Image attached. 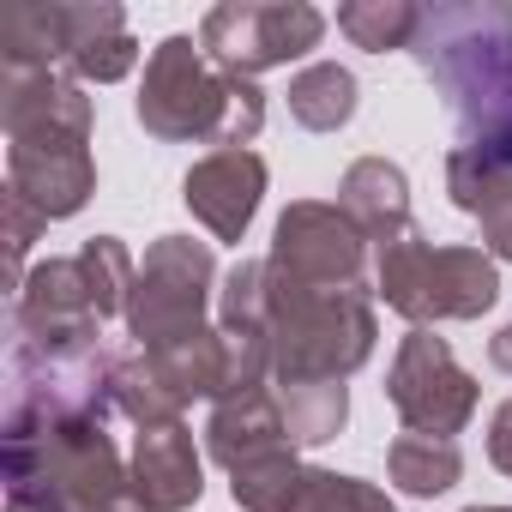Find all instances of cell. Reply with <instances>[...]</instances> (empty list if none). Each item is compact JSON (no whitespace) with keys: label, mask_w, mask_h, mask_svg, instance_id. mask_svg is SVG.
Here are the masks:
<instances>
[{"label":"cell","mask_w":512,"mask_h":512,"mask_svg":"<svg viewBox=\"0 0 512 512\" xmlns=\"http://www.w3.org/2000/svg\"><path fill=\"white\" fill-rule=\"evenodd\" d=\"M488 452H494V464L512 476V404H500V416H494V440H488Z\"/></svg>","instance_id":"obj_21"},{"label":"cell","mask_w":512,"mask_h":512,"mask_svg":"<svg viewBox=\"0 0 512 512\" xmlns=\"http://www.w3.org/2000/svg\"><path fill=\"white\" fill-rule=\"evenodd\" d=\"M344 205L368 223V229H398L404 223V175L392 163H356L344 181Z\"/></svg>","instance_id":"obj_16"},{"label":"cell","mask_w":512,"mask_h":512,"mask_svg":"<svg viewBox=\"0 0 512 512\" xmlns=\"http://www.w3.org/2000/svg\"><path fill=\"white\" fill-rule=\"evenodd\" d=\"M422 25V7H398V0H356V7H338V31L356 49H410Z\"/></svg>","instance_id":"obj_15"},{"label":"cell","mask_w":512,"mask_h":512,"mask_svg":"<svg viewBox=\"0 0 512 512\" xmlns=\"http://www.w3.org/2000/svg\"><path fill=\"white\" fill-rule=\"evenodd\" d=\"M338 422H344V386L320 380V386H296V392H290V434L326 440Z\"/></svg>","instance_id":"obj_19"},{"label":"cell","mask_w":512,"mask_h":512,"mask_svg":"<svg viewBox=\"0 0 512 512\" xmlns=\"http://www.w3.org/2000/svg\"><path fill=\"white\" fill-rule=\"evenodd\" d=\"M272 434H278V416H272V404H266L260 392H241V398H229V404L211 416V452H217L229 470L272 458V452H278Z\"/></svg>","instance_id":"obj_13"},{"label":"cell","mask_w":512,"mask_h":512,"mask_svg":"<svg viewBox=\"0 0 512 512\" xmlns=\"http://www.w3.org/2000/svg\"><path fill=\"white\" fill-rule=\"evenodd\" d=\"M494 362H500V368H512V332H506V338L494 344Z\"/></svg>","instance_id":"obj_22"},{"label":"cell","mask_w":512,"mask_h":512,"mask_svg":"<svg viewBox=\"0 0 512 512\" xmlns=\"http://www.w3.org/2000/svg\"><path fill=\"white\" fill-rule=\"evenodd\" d=\"M133 55H139V43H133V37H127V25H121V31H103L97 43H85V55L73 61V73H79V79L109 85V79H121V73L133 67Z\"/></svg>","instance_id":"obj_20"},{"label":"cell","mask_w":512,"mask_h":512,"mask_svg":"<svg viewBox=\"0 0 512 512\" xmlns=\"http://www.w3.org/2000/svg\"><path fill=\"white\" fill-rule=\"evenodd\" d=\"M290 115H296L302 127H314V133H332V127H344V121L356 115V79H350L338 61H320V67H308V73L290 85Z\"/></svg>","instance_id":"obj_14"},{"label":"cell","mask_w":512,"mask_h":512,"mask_svg":"<svg viewBox=\"0 0 512 512\" xmlns=\"http://www.w3.org/2000/svg\"><path fill=\"white\" fill-rule=\"evenodd\" d=\"M7 103V163H13V193L43 211V217H67L85 205L91 193V97L61 79V73H7L0 79Z\"/></svg>","instance_id":"obj_2"},{"label":"cell","mask_w":512,"mask_h":512,"mask_svg":"<svg viewBox=\"0 0 512 512\" xmlns=\"http://www.w3.org/2000/svg\"><path fill=\"white\" fill-rule=\"evenodd\" d=\"M260 187H266V163L229 145V151H211L193 175H187V205L223 235V241H241L253 205H260Z\"/></svg>","instance_id":"obj_10"},{"label":"cell","mask_w":512,"mask_h":512,"mask_svg":"<svg viewBox=\"0 0 512 512\" xmlns=\"http://www.w3.org/2000/svg\"><path fill=\"white\" fill-rule=\"evenodd\" d=\"M205 278H211V253L169 235L151 247L145 272L133 278V296H127V314H133V332L157 350H175L187 338H199V302H205Z\"/></svg>","instance_id":"obj_6"},{"label":"cell","mask_w":512,"mask_h":512,"mask_svg":"<svg viewBox=\"0 0 512 512\" xmlns=\"http://www.w3.org/2000/svg\"><path fill=\"white\" fill-rule=\"evenodd\" d=\"M260 91L235 73H211L193 49V37H169L151 67H145V91H139V121L157 139H223L241 145L260 133Z\"/></svg>","instance_id":"obj_4"},{"label":"cell","mask_w":512,"mask_h":512,"mask_svg":"<svg viewBox=\"0 0 512 512\" xmlns=\"http://www.w3.org/2000/svg\"><path fill=\"white\" fill-rule=\"evenodd\" d=\"M320 37H326V19L314 7H241V0H229V7L205 13L199 49H211V61L223 73L247 79V73H260V67L308 55Z\"/></svg>","instance_id":"obj_7"},{"label":"cell","mask_w":512,"mask_h":512,"mask_svg":"<svg viewBox=\"0 0 512 512\" xmlns=\"http://www.w3.org/2000/svg\"><path fill=\"white\" fill-rule=\"evenodd\" d=\"M115 500L103 416H7V512H115Z\"/></svg>","instance_id":"obj_3"},{"label":"cell","mask_w":512,"mask_h":512,"mask_svg":"<svg viewBox=\"0 0 512 512\" xmlns=\"http://www.w3.org/2000/svg\"><path fill=\"white\" fill-rule=\"evenodd\" d=\"M284 512H392V506L350 476H302Z\"/></svg>","instance_id":"obj_18"},{"label":"cell","mask_w":512,"mask_h":512,"mask_svg":"<svg viewBox=\"0 0 512 512\" xmlns=\"http://www.w3.org/2000/svg\"><path fill=\"white\" fill-rule=\"evenodd\" d=\"M380 284L386 302L410 320H446V314H482L494 302V266L464 247H422L416 235L386 241L380 253Z\"/></svg>","instance_id":"obj_5"},{"label":"cell","mask_w":512,"mask_h":512,"mask_svg":"<svg viewBox=\"0 0 512 512\" xmlns=\"http://www.w3.org/2000/svg\"><path fill=\"white\" fill-rule=\"evenodd\" d=\"M356 266H362V241L356 229L326 211V205H296L284 223H278V260L272 272H290L284 290H350L356 284Z\"/></svg>","instance_id":"obj_8"},{"label":"cell","mask_w":512,"mask_h":512,"mask_svg":"<svg viewBox=\"0 0 512 512\" xmlns=\"http://www.w3.org/2000/svg\"><path fill=\"white\" fill-rule=\"evenodd\" d=\"M133 500L145 512H181L187 500H199V458H193V440L175 422L145 428L139 464H133Z\"/></svg>","instance_id":"obj_11"},{"label":"cell","mask_w":512,"mask_h":512,"mask_svg":"<svg viewBox=\"0 0 512 512\" xmlns=\"http://www.w3.org/2000/svg\"><path fill=\"white\" fill-rule=\"evenodd\" d=\"M392 476L410 488V494H440L458 482V446L440 440V434H410L392 446Z\"/></svg>","instance_id":"obj_17"},{"label":"cell","mask_w":512,"mask_h":512,"mask_svg":"<svg viewBox=\"0 0 512 512\" xmlns=\"http://www.w3.org/2000/svg\"><path fill=\"white\" fill-rule=\"evenodd\" d=\"M452 199L482 217L488 241L512 260V169L488 163V157H470V151H452Z\"/></svg>","instance_id":"obj_12"},{"label":"cell","mask_w":512,"mask_h":512,"mask_svg":"<svg viewBox=\"0 0 512 512\" xmlns=\"http://www.w3.org/2000/svg\"><path fill=\"white\" fill-rule=\"evenodd\" d=\"M476 512H506V506H476Z\"/></svg>","instance_id":"obj_23"},{"label":"cell","mask_w":512,"mask_h":512,"mask_svg":"<svg viewBox=\"0 0 512 512\" xmlns=\"http://www.w3.org/2000/svg\"><path fill=\"white\" fill-rule=\"evenodd\" d=\"M392 404L416 422V434H452L464 416H470V404H476V386L452 368V356H446V344H434V338H410L404 344V356H398V374H392Z\"/></svg>","instance_id":"obj_9"},{"label":"cell","mask_w":512,"mask_h":512,"mask_svg":"<svg viewBox=\"0 0 512 512\" xmlns=\"http://www.w3.org/2000/svg\"><path fill=\"white\" fill-rule=\"evenodd\" d=\"M410 49L452 97L464 151L512 169V7H428Z\"/></svg>","instance_id":"obj_1"}]
</instances>
